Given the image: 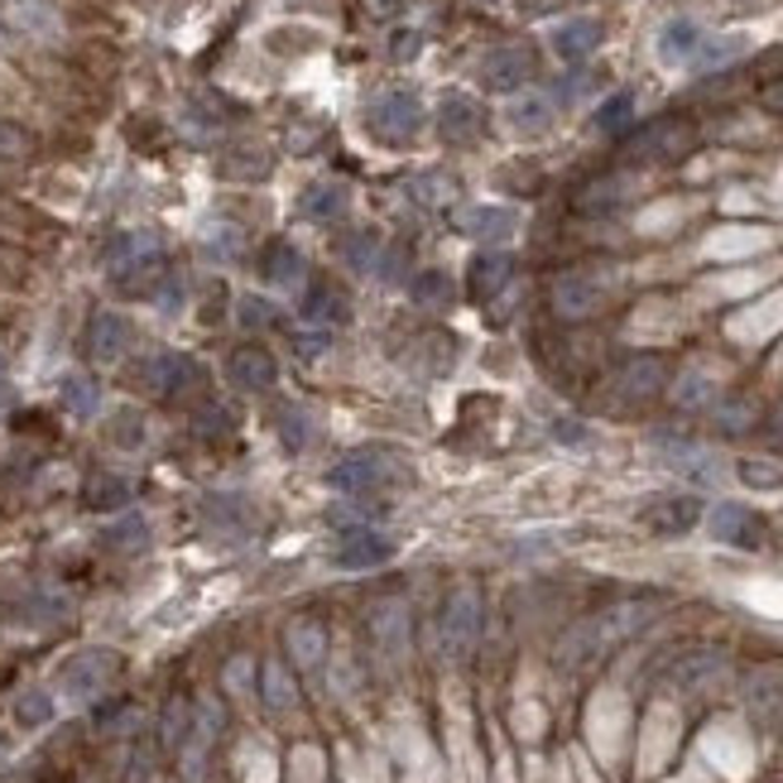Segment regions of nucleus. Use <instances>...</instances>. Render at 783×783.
I'll return each instance as SVG.
<instances>
[{
  "label": "nucleus",
  "mask_w": 783,
  "mask_h": 783,
  "mask_svg": "<svg viewBox=\"0 0 783 783\" xmlns=\"http://www.w3.org/2000/svg\"><path fill=\"white\" fill-rule=\"evenodd\" d=\"M515 279V255H505V251H486V255H476L471 260V274H467V284H471V294L476 298H496L505 284Z\"/></svg>",
  "instance_id": "22"
},
{
  "label": "nucleus",
  "mask_w": 783,
  "mask_h": 783,
  "mask_svg": "<svg viewBox=\"0 0 783 783\" xmlns=\"http://www.w3.org/2000/svg\"><path fill=\"white\" fill-rule=\"evenodd\" d=\"M288 654H294L298 669H317L327 659V630L317 620H298L288 626Z\"/></svg>",
  "instance_id": "29"
},
{
  "label": "nucleus",
  "mask_w": 783,
  "mask_h": 783,
  "mask_svg": "<svg viewBox=\"0 0 783 783\" xmlns=\"http://www.w3.org/2000/svg\"><path fill=\"white\" fill-rule=\"evenodd\" d=\"M63 409L72 414V418H92L96 409H101V385L92 380V375H68L63 380Z\"/></svg>",
  "instance_id": "35"
},
{
  "label": "nucleus",
  "mask_w": 783,
  "mask_h": 783,
  "mask_svg": "<svg viewBox=\"0 0 783 783\" xmlns=\"http://www.w3.org/2000/svg\"><path fill=\"white\" fill-rule=\"evenodd\" d=\"M183 735H187V706L173 702V706H169V716H164V745H169V750H173V745H183Z\"/></svg>",
  "instance_id": "50"
},
{
  "label": "nucleus",
  "mask_w": 783,
  "mask_h": 783,
  "mask_svg": "<svg viewBox=\"0 0 783 783\" xmlns=\"http://www.w3.org/2000/svg\"><path fill=\"white\" fill-rule=\"evenodd\" d=\"M144 385H150L154 395H179V389L193 385V360L173 356V352L150 356V360H144Z\"/></svg>",
  "instance_id": "24"
},
{
  "label": "nucleus",
  "mask_w": 783,
  "mask_h": 783,
  "mask_svg": "<svg viewBox=\"0 0 783 783\" xmlns=\"http://www.w3.org/2000/svg\"><path fill=\"white\" fill-rule=\"evenodd\" d=\"M698 49H702V29L692 20L663 24V34H659V58H663V63H692V53H698Z\"/></svg>",
  "instance_id": "31"
},
{
  "label": "nucleus",
  "mask_w": 783,
  "mask_h": 783,
  "mask_svg": "<svg viewBox=\"0 0 783 783\" xmlns=\"http://www.w3.org/2000/svg\"><path fill=\"white\" fill-rule=\"evenodd\" d=\"M245 251V231L241 226H231V222H212L207 231H202V255L207 260H241Z\"/></svg>",
  "instance_id": "34"
},
{
  "label": "nucleus",
  "mask_w": 783,
  "mask_h": 783,
  "mask_svg": "<svg viewBox=\"0 0 783 783\" xmlns=\"http://www.w3.org/2000/svg\"><path fill=\"white\" fill-rule=\"evenodd\" d=\"M529 72H533V53L525 49V43H505V49L486 53L481 82L490 87V92H519V87L529 82Z\"/></svg>",
  "instance_id": "13"
},
{
  "label": "nucleus",
  "mask_w": 783,
  "mask_h": 783,
  "mask_svg": "<svg viewBox=\"0 0 783 783\" xmlns=\"http://www.w3.org/2000/svg\"><path fill=\"white\" fill-rule=\"evenodd\" d=\"M553 438H558V443H587L591 433H587L582 424H572V418H562V424H553Z\"/></svg>",
  "instance_id": "52"
},
{
  "label": "nucleus",
  "mask_w": 783,
  "mask_h": 783,
  "mask_svg": "<svg viewBox=\"0 0 783 783\" xmlns=\"http://www.w3.org/2000/svg\"><path fill=\"white\" fill-rule=\"evenodd\" d=\"M505 121H510V130H519V135H543L548 125H553V101L529 92V96H515L510 111H505Z\"/></svg>",
  "instance_id": "26"
},
{
  "label": "nucleus",
  "mask_w": 783,
  "mask_h": 783,
  "mask_svg": "<svg viewBox=\"0 0 783 783\" xmlns=\"http://www.w3.org/2000/svg\"><path fill=\"white\" fill-rule=\"evenodd\" d=\"M346 202H352L346 183H313L308 193H303V216H313V222H337L346 212Z\"/></svg>",
  "instance_id": "32"
},
{
  "label": "nucleus",
  "mask_w": 783,
  "mask_h": 783,
  "mask_svg": "<svg viewBox=\"0 0 783 783\" xmlns=\"http://www.w3.org/2000/svg\"><path fill=\"white\" fill-rule=\"evenodd\" d=\"M14 721H20L24 731H39V726H49L53 721V698L43 688H29L14 698Z\"/></svg>",
  "instance_id": "41"
},
{
  "label": "nucleus",
  "mask_w": 783,
  "mask_h": 783,
  "mask_svg": "<svg viewBox=\"0 0 783 783\" xmlns=\"http://www.w3.org/2000/svg\"><path fill=\"white\" fill-rule=\"evenodd\" d=\"M626 197H630V179H601L582 193V212H611Z\"/></svg>",
  "instance_id": "44"
},
{
  "label": "nucleus",
  "mask_w": 783,
  "mask_h": 783,
  "mask_svg": "<svg viewBox=\"0 0 783 783\" xmlns=\"http://www.w3.org/2000/svg\"><path fill=\"white\" fill-rule=\"evenodd\" d=\"M260 274H265V284H274V288H298L303 274H308V260H303L294 241H274L265 260H260Z\"/></svg>",
  "instance_id": "21"
},
{
  "label": "nucleus",
  "mask_w": 783,
  "mask_h": 783,
  "mask_svg": "<svg viewBox=\"0 0 783 783\" xmlns=\"http://www.w3.org/2000/svg\"><path fill=\"white\" fill-rule=\"evenodd\" d=\"M164 270V241L154 231H125L106 251V274L121 288H150Z\"/></svg>",
  "instance_id": "2"
},
{
  "label": "nucleus",
  "mask_w": 783,
  "mask_h": 783,
  "mask_svg": "<svg viewBox=\"0 0 783 783\" xmlns=\"http://www.w3.org/2000/svg\"><path fill=\"white\" fill-rule=\"evenodd\" d=\"M115 673H121V654H111V649H82V654H72L63 669H58V688H63L72 702H87V698H96Z\"/></svg>",
  "instance_id": "4"
},
{
  "label": "nucleus",
  "mask_w": 783,
  "mask_h": 783,
  "mask_svg": "<svg viewBox=\"0 0 783 783\" xmlns=\"http://www.w3.org/2000/svg\"><path fill=\"white\" fill-rule=\"evenodd\" d=\"M366 10H370V20H389L399 10V0H366Z\"/></svg>",
  "instance_id": "55"
},
{
  "label": "nucleus",
  "mask_w": 783,
  "mask_h": 783,
  "mask_svg": "<svg viewBox=\"0 0 783 783\" xmlns=\"http://www.w3.org/2000/svg\"><path fill=\"white\" fill-rule=\"evenodd\" d=\"M226 370H231V380H236L241 389H270L274 380H279V360H274L265 346H255V342L236 346L231 360H226Z\"/></svg>",
  "instance_id": "17"
},
{
  "label": "nucleus",
  "mask_w": 783,
  "mask_h": 783,
  "mask_svg": "<svg viewBox=\"0 0 783 783\" xmlns=\"http://www.w3.org/2000/svg\"><path fill=\"white\" fill-rule=\"evenodd\" d=\"M265 702H270V712H288V706L298 702V688H294V678H288V669L279 659L265 663Z\"/></svg>",
  "instance_id": "42"
},
{
  "label": "nucleus",
  "mask_w": 783,
  "mask_h": 783,
  "mask_svg": "<svg viewBox=\"0 0 783 783\" xmlns=\"http://www.w3.org/2000/svg\"><path fill=\"white\" fill-rule=\"evenodd\" d=\"M101 543L135 553V548L150 543V519H144V515H121V519H111V525L101 529Z\"/></svg>",
  "instance_id": "36"
},
{
  "label": "nucleus",
  "mask_w": 783,
  "mask_h": 783,
  "mask_svg": "<svg viewBox=\"0 0 783 783\" xmlns=\"http://www.w3.org/2000/svg\"><path fill=\"white\" fill-rule=\"evenodd\" d=\"M702 500L698 496H659L649 500L640 510V525L649 533H659V539H683V533H692L702 525Z\"/></svg>",
  "instance_id": "9"
},
{
  "label": "nucleus",
  "mask_w": 783,
  "mask_h": 783,
  "mask_svg": "<svg viewBox=\"0 0 783 783\" xmlns=\"http://www.w3.org/2000/svg\"><path fill=\"white\" fill-rule=\"evenodd\" d=\"M716 424L726 428V433H741V428H750V424H755V404H750V399H735V404H726V409L716 414Z\"/></svg>",
  "instance_id": "49"
},
{
  "label": "nucleus",
  "mask_w": 783,
  "mask_h": 783,
  "mask_svg": "<svg viewBox=\"0 0 783 783\" xmlns=\"http://www.w3.org/2000/svg\"><path fill=\"white\" fill-rule=\"evenodd\" d=\"M721 395V380L712 370H683L678 375V385H673V399H678V409H712Z\"/></svg>",
  "instance_id": "28"
},
{
  "label": "nucleus",
  "mask_w": 783,
  "mask_h": 783,
  "mask_svg": "<svg viewBox=\"0 0 783 783\" xmlns=\"http://www.w3.org/2000/svg\"><path fill=\"white\" fill-rule=\"evenodd\" d=\"M659 606L654 601H616V606H606V611L597 616H587V620H577V626L562 634V644H558V669H591L601 654H611L616 644H626L630 634H640L649 620H654Z\"/></svg>",
  "instance_id": "1"
},
{
  "label": "nucleus",
  "mask_w": 783,
  "mask_h": 783,
  "mask_svg": "<svg viewBox=\"0 0 783 783\" xmlns=\"http://www.w3.org/2000/svg\"><path fill=\"white\" fill-rule=\"evenodd\" d=\"M750 49V43L741 34H731V39H712V43H702L698 53H692V68L698 72H712V68H731L735 58H741Z\"/></svg>",
  "instance_id": "39"
},
{
  "label": "nucleus",
  "mask_w": 783,
  "mask_h": 783,
  "mask_svg": "<svg viewBox=\"0 0 783 783\" xmlns=\"http://www.w3.org/2000/svg\"><path fill=\"white\" fill-rule=\"evenodd\" d=\"M663 461H669V467L678 471V476H688L692 486H712L716 481V461L702 452V447H692V443H669L663 447Z\"/></svg>",
  "instance_id": "25"
},
{
  "label": "nucleus",
  "mask_w": 783,
  "mask_h": 783,
  "mask_svg": "<svg viewBox=\"0 0 783 783\" xmlns=\"http://www.w3.org/2000/svg\"><path fill=\"white\" fill-rule=\"evenodd\" d=\"M130 342H135V327H130L125 313L101 308L92 317V327H87V356H92L96 366H121L125 352H130Z\"/></svg>",
  "instance_id": "10"
},
{
  "label": "nucleus",
  "mask_w": 783,
  "mask_h": 783,
  "mask_svg": "<svg viewBox=\"0 0 783 783\" xmlns=\"http://www.w3.org/2000/svg\"><path fill=\"white\" fill-rule=\"evenodd\" d=\"M342 255H346V265H356V270H375L380 265V236H375V231H352V236L342 241Z\"/></svg>",
  "instance_id": "43"
},
{
  "label": "nucleus",
  "mask_w": 783,
  "mask_h": 783,
  "mask_svg": "<svg viewBox=\"0 0 783 783\" xmlns=\"http://www.w3.org/2000/svg\"><path fill=\"white\" fill-rule=\"evenodd\" d=\"M366 125L380 135L385 144H404L418 135V125H424V101H418L414 87H389L366 106Z\"/></svg>",
  "instance_id": "3"
},
{
  "label": "nucleus",
  "mask_w": 783,
  "mask_h": 783,
  "mask_svg": "<svg viewBox=\"0 0 783 783\" xmlns=\"http://www.w3.org/2000/svg\"><path fill=\"white\" fill-rule=\"evenodd\" d=\"M630 115H634V96H630V92H616V96L597 111V125H601V130H626Z\"/></svg>",
  "instance_id": "48"
},
{
  "label": "nucleus",
  "mask_w": 783,
  "mask_h": 783,
  "mask_svg": "<svg viewBox=\"0 0 783 783\" xmlns=\"http://www.w3.org/2000/svg\"><path fill=\"white\" fill-rule=\"evenodd\" d=\"M735 471H741V481H745V486H760V490H779V486H783V467H779V461L745 457Z\"/></svg>",
  "instance_id": "46"
},
{
  "label": "nucleus",
  "mask_w": 783,
  "mask_h": 783,
  "mask_svg": "<svg viewBox=\"0 0 783 783\" xmlns=\"http://www.w3.org/2000/svg\"><path fill=\"white\" fill-rule=\"evenodd\" d=\"M245 673H251V659H236L226 669V688H236V692H245Z\"/></svg>",
  "instance_id": "53"
},
{
  "label": "nucleus",
  "mask_w": 783,
  "mask_h": 783,
  "mask_svg": "<svg viewBox=\"0 0 783 783\" xmlns=\"http://www.w3.org/2000/svg\"><path fill=\"white\" fill-rule=\"evenodd\" d=\"M418 43H424L418 34H395V58H414V53H418Z\"/></svg>",
  "instance_id": "54"
},
{
  "label": "nucleus",
  "mask_w": 783,
  "mask_h": 783,
  "mask_svg": "<svg viewBox=\"0 0 783 783\" xmlns=\"http://www.w3.org/2000/svg\"><path fill=\"white\" fill-rule=\"evenodd\" d=\"M303 317L317 327H346L352 323V303H346L337 288H327V284H317L308 298H303Z\"/></svg>",
  "instance_id": "27"
},
{
  "label": "nucleus",
  "mask_w": 783,
  "mask_h": 783,
  "mask_svg": "<svg viewBox=\"0 0 783 783\" xmlns=\"http://www.w3.org/2000/svg\"><path fill=\"white\" fill-rule=\"evenodd\" d=\"M202 510H207L212 519H226V525L231 529H245V525H251V505H245L241 496H207V500H202Z\"/></svg>",
  "instance_id": "45"
},
{
  "label": "nucleus",
  "mask_w": 783,
  "mask_h": 783,
  "mask_svg": "<svg viewBox=\"0 0 783 783\" xmlns=\"http://www.w3.org/2000/svg\"><path fill=\"white\" fill-rule=\"evenodd\" d=\"M395 558V543L385 533H370V529H346L337 543H332V562L346 572H360V568H380V562Z\"/></svg>",
  "instance_id": "11"
},
{
  "label": "nucleus",
  "mask_w": 783,
  "mask_h": 783,
  "mask_svg": "<svg viewBox=\"0 0 783 783\" xmlns=\"http://www.w3.org/2000/svg\"><path fill=\"white\" fill-rule=\"evenodd\" d=\"M770 106H779V111H783V82H779V87H770Z\"/></svg>",
  "instance_id": "56"
},
{
  "label": "nucleus",
  "mask_w": 783,
  "mask_h": 783,
  "mask_svg": "<svg viewBox=\"0 0 783 783\" xmlns=\"http://www.w3.org/2000/svg\"><path fill=\"white\" fill-rule=\"evenodd\" d=\"M130 500H135V481H125V476H96L87 486V505L92 510H125Z\"/></svg>",
  "instance_id": "37"
},
{
  "label": "nucleus",
  "mask_w": 783,
  "mask_h": 783,
  "mask_svg": "<svg viewBox=\"0 0 783 783\" xmlns=\"http://www.w3.org/2000/svg\"><path fill=\"white\" fill-rule=\"evenodd\" d=\"M745 702H750V712H755L764 726H779V721H783V683H779L774 673H755V678H750Z\"/></svg>",
  "instance_id": "30"
},
{
  "label": "nucleus",
  "mask_w": 783,
  "mask_h": 783,
  "mask_svg": "<svg viewBox=\"0 0 783 783\" xmlns=\"http://www.w3.org/2000/svg\"><path fill=\"white\" fill-rule=\"evenodd\" d=\"M601 284L591 279V274H562V279L553 284V308L562 317H591L601 308Z\"/></svg>",
  "instance_id": "20"
},
{
  "label": "nucleus",
  "mask_w": 783,
  "mask_h": 783,
  "mask_svg": "<svg viewBox=\"0 0 783 783\" xmlns=\"http://www.w3.org/2000/svg\"><path fill=\"white\" fill-rule=\"evenodd\" d=\"M370 640L385 659H404L409 654V606L404 601H380L370 611Z\"/></svg>",
  "instance_id": "14"
},
{
  "label": "nucleus",
  "mask_w": 783,
  "mask_h": 783,
  "mask_svg": "<svg viewBox=\"0 0 783 783\" xmlns=\"http://www.w3.org/2000/svg\"><path fill=\"white\" fill-rule=\"evenodd\" d=\"M457 226L467 231V236L476 241H510L515 236V226H519V216L510 207H496V202H481V207H461L457 212Z\"/></svg>",
  "instance_id": "19"
},
{
  "label": "nucleus",
  "mask_w": 783,
  "mask_h": 783,
  "mask_svg": "<svg viewBox=\"0 0 783 783\" xmlns=\"http://www.w3.org/2000/svg\"><path fill=\"white\" fill-rule=\"evenodd\" d=\"M96 726L101 731H130L135 726V706H111L106 716H96Z\"/></svg>",
  "instance_id": "51"
},
{
  "label": "nucleus",
  "mask_w": 783,
  "mask_h": 783,
  "mask_svg": "<svg viewBox=\"0 0 783 783\" xmlns=\"http://www.w3.org/2000/svg\"><path fill=\"white\" fill-rule=\"evenodd\" d=\"M476 634H481V597L471 587H457L443 606V649L452 659H461V654H471Z\"/></svg>",
  "instance_id": "6"
},
{
  "label": "nucleus",
  "mask_w": 783,
  "mask_h": 783,
  "mask_svg": "<svg viewBox=\"0 0 783 783\" xmlns=\"http://www.w3.org/2000/svg\"><path fill=\"white\" fill-rule=\"evenodd\" d=\"M0 375H6V346H0Z\"/></svg>",
  "instance_id": "57"
},
{
  "label": "nucleus",
  "mask_w": 783,
  "mask_h": 783,
  "mask_svg": "<svg viewBox=\"0 0 783 783\" xmlns=\"http://www.w3.org/2000/svg\"><path fill=\"white\" fill-rule=\"evenodd\" d=\"M438 125H443V140L471 144L476 135H481L486 115H481V106H476L467 92H447V96H443V111H438Z\"/></svg>",
  "instance_id": "18"
},
{
  "label": "nucleus",
  "mask_w": 783,
  "mask_h": 783,
  "mask_svg": "<svg viewBox=\"0 0 783 783\" xmlns=\"http://www.w3.org/2000/svg\"><path fill=\"white\" fill-rule=\"evenodd\" d=\"M399 476V467L380 452H356L337 461V467H327V486L342 490V496H370V490H385L389 481Z\"/></svg>",
  "instance_id": "5"
},
{
  "label": "nucleus",
  "mask_w": 783,
  "mask_h": 783,
  "mask_svg": "<svg viewBox=\"0 0 783 783\" xmlns=\"http://www.w3.org/2000/svg\"><path fill=\"white\" fill-rule=\"evenodd\" d=\"M101 438L111 447H121V452H135L144 447V414L140 409H115L106 424H101Z\"/></svg>",
  "instance_id": "33"
},
{
  "label": "nucleus",
  "mask_w": 783,
  "mask_h": 783,
  "mask_svg": "<svg viewBox=\"0 0 783 783\" xmlns=\"http://www.w3.org/2000/svg\"><path fill=\"white\" fill-rule=\"evenodd\" d=\"M409 193L424 202V207H447V202L457 197V183H452V173L428 169V173H418V179L409 183Z\"/></svg>",
  "instance_id": "40"
},
{
  "label": "nucleus",
  "mask_w": 783,
  "mask_h": 783,
  "mask_svg": "<svg viewBox=\"0 0 783 783\" xmlns=\"http://www.w3.org/2000/svg\"><path fill=\"white\" fill-rule=\"evenodd\" d=\"M236 317H241V327L245 332H265V327H274V303H265V298H255V294H245L241 303H236Z\"/></svg>",
  "instance_id": "47"
},
{
  "label": "nucleus",
  "mask_w": 783,
  "mask_h": 783,
  "mask_svg": "<svg viewBox=\"0 0 783 783\" xmlns=\"http://www.w3.org/2000/svg\"><path fill=\"white\" fill-rule=\"evenodd\" d=\"M0 14H6L10 29H20V34H29V39H58L63 34V14H58L49 0H6Z\"/></svg>",
  "instance_id": "16"
},
{
  "label": "nucleus",
  "mask_w": 783,
  "mask_h": 783,
  "mask_svg": "<svg viewBox=\"0 0 783 783\" xmlns=\"http://www.w3.org/2000/svg\"><path fill=\"white\" fill-rule=\"evenodd\" d=\"M712 539L716 543H735V548H755L764 539V519L750 510V505L741 500H721L716 510H712Z\"/></svg>",
  "instance_id": "12"
},
{
  "label": "nucleus",
  "mask_w": 783,
  "mask_h": 783,
  "mask_svg": "<svg viewBox=\"0 0 783 783\" xmlns=\"http://www.w3.org/2000/svg\"><path fill=\"white\" fill-rule=\"evenodd\" d=\"M597 49H601V20H587L582 14V20H568L553 29V53L568 58V63H582V58Z\"/></svg>",
  "instance_id": "23"
},
{
  "label": "nucleus",
  "mask_w": 783,
  "mask_h": 783,
  "mask_svg": "<svg viewBox=\"0 0 783 783\" xmlns=\"http://www.w3.org/2000/svg\"><path fill=\"white\" fill-rule=\"evenodd\" d=\"M692 150V125L688 121H654V125H644L640 135H634L626 144V154L630 159H640V164H669V159L678 154H688Z\"/></svg>",
  "instance_id": "8"
},
{
  "label": "nucleus",
  "mask_w": 783,
  "mask_h": 783,
  "mask_svg": "<svg viewBox=\"0 0 783 783\" xmlns=\"http://www.w3.org/2000/svg\"><path fill=\"white\" fill-rule=\"evenodd\" d=\"M726 678V654L721 649H688V654H678L669 669H663V688L669 692H706L712 683Z\"/></svg>",
  "instance_id": "7"
},
{
  "label": "nucleus",
  "mask_w": 783,
  "mask_h": 783,
  "mask_svg": "<svg viewBox=\"0 0 783 783\" xmlns=\"http://www.w3.org/2000/svg\"><path fill=\"white\" fill-rule=\"evenodd\" d=\"M409 298L418 308H447V303H452V279H447L443 270H424V274H414Z\"/></svg>",
  "instance_id": "38"
},
{
  "label": "nucleus",
  "mask_w": 783,
  "mask_h": 783,
  "mask_svg": "<svg viewBox=\"0 0 783 783\" xmlns=\"http://www.w3.org/2000/svg\"><path fill=\"white\" fill-rule=\"evenodd\" d=\"M663 380H669V370H663L659 356H634L630 366L616 375V399L620 404H644V399L659 395Z\"/></svg>",
  "instance_id": "15"
}]
</instances>
